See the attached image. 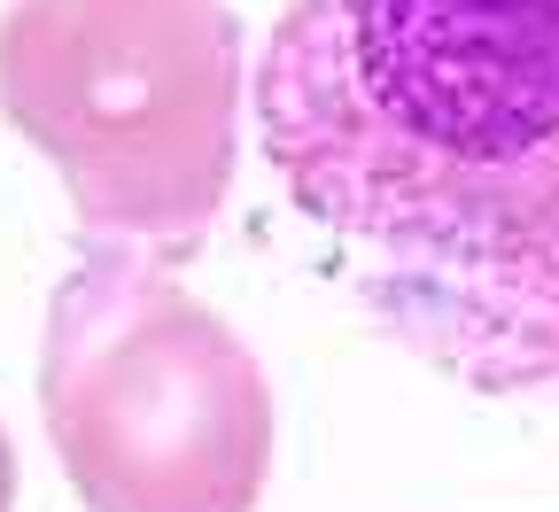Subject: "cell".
Instances as JSON below:
<instances>
[{"mask_svg": "<svg viewBox=\"0 0 559 512\" xmlns=\"http://www.w3.org/2000/svg\"><path fill=\"white\" fill-rule=\"evenodd\" d=\"M257 140L404 349L559 396V0H288Z\"/></svg>", "mask_w": 559, "mask_h": 512, "instance_id": "cell-1", "label": "cell"}, {"mask_svg": "<svg viewBox=\"0 0 559 512\" xmlns=\"http://www.w3.org/2000/svg\"><path fill=\"white\" fill-rule=\"evenodd\" d=\"M0 109L86 234L194 249L234 187L241 24L226 0H9Z\"/></svg>", "mask_w": 559, "mask_h": 512, "instance_id": "cell-2", "label": "cell"}, {"mask_svg": "<svg viewBox=\"0 0 559 512\" xmlns=\"http://www.w3.org/2000/svg\"><path fill=\"white\" fill-rule=\"evenodd\" d=\"M39 412L86 512H257L272 389L249 342L148 257L62 272L39 334Z\"/></svg>", "mask_w": 559, "mask_h": 512, "instance_id": "cell-3", "label": "cell"}, {"mask_svg": "<svg viewBox=\"0 0 559 512\" xmlns=\"http://www.w3.org/2000/svg\"><path fill=\"white\" fill-rule=\"evenodd\" d=\"M16 504V451H9V427H0V512Z\"/></svg>", "mask_w": 559, "mask_h": 512, "instance_id": "cell-4", "label": "cell"}]
</instances>
